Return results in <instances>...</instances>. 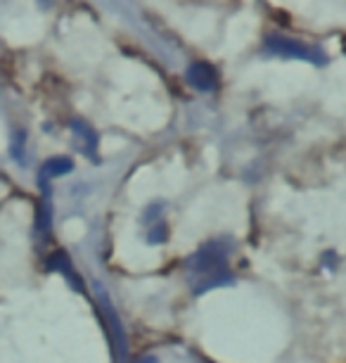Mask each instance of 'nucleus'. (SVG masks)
Returning a JSON list of instances; mask_svg holds the SVG:
<instances>
[{
	"label": "nucleus",
	"instance_id": "4",
	"mask_svg": "<svg viewBox=\"0 0 346 363\" xmlns=\"http://www.w3.org/2000/svg\"><path fill=\"white\" fill-rule=\"evenodd\" d=\"M71 169H74V162L69 157H52V160H47L43 164V169H40V183L45 186L50 178H59V176L69 174Z\"/></svg>",
	"mask_w": 346,
	"mask_h": 363
},
{
	"label": "nucleus",
	"instance_id": "6",
	"mask_svg": "<svg viewBox=\"0 0 346 363\" xmlns=\"http://www.w3.org/2000/svg\"><path fill=\"white\" fill-rule=\"evenodd\" d=\"M147 238H150V242H152V245L164 242V240H166V225L159 221V225H154L152 233H150V235H147Z\"/></svg>",
	"mask_w": 346,
	"mask_h": 363
},
{
	"label": "nucleus",
	"instance_id": "3",
	"mask_svg": "<svg viewBox=\"0 0 346 363\" xmlns=\"http://www.w3.org/2000/svg\"><path fill=\"white\" fill-rule=\"evenodd\" d=\"M188 84L197 88L202 93H212L216 88V72L212 65L207 62H195L188 69Z\"/></svg>",
	"mask_w": 346,
	"mask_h": 363
},
{
	"label": "nucleus",
	"instance_id": "5",
	"mask_svg": "<svg viewBox=\"0 0 346 363\" xmlns=\"http://www.w3.org/2000/svg\"><path fill=\"white\" fill-rule=\"evenodd\" d=\"M71 126H74V133L81 135V140H83V145L88 150V155H93L95 152V145H98V138H95V133L86 124H81V121H74Z\"/></svg>",
	"mask_w": 346,
	"mask_h": 363
},
{
	"label": "nucleus",
	"instance_id": "2",
	"mask_svg": "<svg viewBox=\"0 0 346 363\" xmlns=\"http://www.w3.org/2000/svg\"><path fill=\"white\" fill-rule=\"evenodd\" d=\"M266 48L270 52L282 55V57H294V60H304V62L325 65V55L318 50V48H308V45L299 43V40H292L284 36H268Z\"/></svg>",
	"mask_w": 346,
	"mask_h": 363
},
{
	"label": "nucleus",
	"instance_id": "7",
	"mask_svg": "<svg viewBox=\"0 0 346 363\" xmlns=\"http://www.w3.org/2000/svg\"><path fill=\"white\" fill-rule=\"evenodd\" d=\"M133 363H157V356L147 354V356H140V359H138V361H133Z\"/></svg>",
	"mask_w": 346,
	"mask_h": 363
},
{
	"label": "nucleus",
	"instance_id": "1",
	"mask_svg": "<svg viewBox=\"0 0 346 363\" xmlns=\"http://www.w3.org/2000/svg\"><path fill=\"white\" fill-rule=\"evenodd\" d=\"M226 259H228V252L221 242L204 245V247L190 259L188 269L195 278V292H204V290H212V287L230 283Z\"/></svg>",
	"mask_w": 346,
	"mask_h": 363
}]
</instances>
